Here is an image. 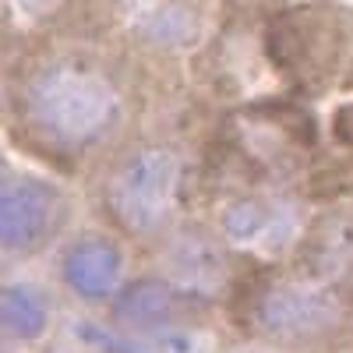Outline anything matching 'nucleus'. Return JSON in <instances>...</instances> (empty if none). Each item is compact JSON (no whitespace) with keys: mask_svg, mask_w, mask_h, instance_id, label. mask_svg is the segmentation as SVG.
<instances>
[{"mask_svg":"<svg viewBox=\"0 0 353 353\" xmlns=\"http://www.w3.org/2000/svg\"><path fill=\"white\" fill-rule=\"evenodd\" d=\"M25 110L43 138L64 149H81L99 141L117 124L121 96L103 71L78 61H61L28 81Z\"/></svg>","mask_w":353,"mask_h":353,"instance_id":"1","label":"nucleus"},{"mask_svg":"<svg viewBox=\"0 0 353 353\" xmlns=\"http://www.w3.org/2000/svg\"><path fill=\"white\" fill-rule=\"evenodd\" d=\"M254 325L279 343H321L339 336L350 321V304L332 283L311 276L265 283L251 301Z\"/></svg>","mask_w":353,"mask_h":353,"instance_id":"2","label":"nucleus"},{"mask_svg":"<svg viewBox=\"0 0 353 353\" xmlns=\"http://www.w3.org/2000/svg\"><path fill=\"white\" fill-rule=\"evenodd\" d=\"M176 198H181V159L156 145L124 159L106 188L113 219L138 237H152L173 219Z\"/></svg>","mask_w":353,"mask_h":353,"instance_id":"3","label":"nucleus"},{"mask_svg":"<svg viewBox=\"0 0 353 353\" xmlns=\"http://www.w3.org/2000/svg\"><path fill=\"white\" fill-rule=\"evenodd\" d=\"M343 11L297 8L283 11L269 21L265 53L283 74H325L343 50Z\"/></svg>","mask_w":353,"mask_h":353,"instance_id":"4","label":"nucleus"},{"mask_svg":"<svg viewBox=\"0 0 353 353\" xmlns=\"http://www.w3.org/2000/svg\"><path fill=\"white\" fill-rule=\"evenodd\" d=\"M61 219V191L43 181H8L0 188V251L39 248Z\"/></svg>","mask_w":353,"mask_h":353,"instance_id":"5","label":"nucleus"},{"mask_svg":"<svg viewBox=\"0 0 353 353\" xmlns=\"http://www.w3.org/2000/svg\"><path fill=\"white\" fill-rule=\"evenodd\" d=\"M163 265H166V283L173 290H181L184 297H212L219 293L230 279V261L226 251L216 244V237H209L205 230H181L176 237L166 244L163 251Z\"/></svg>","mask_w":353,"mask_h":353,"instance_id":"6","label":"nucleus"},{"mask_svg":"<svg viewBox=\"0 0 353 353\" xmlns=\"http://www.w3.org/2000/svg\"><path fill=\"white\" fill-rule=\"evenodd\" d=\"M188 301L191 297L173 290L166 279H138L117 297L113 314L124 325V332L152 336V343H163L166 336L184 329Z\"/></svg>","mask_w":353,"mask_h":353,"instance_id":"7","label":"nucleus"},{"mask_svg":"<svg viewBox=\"0 0 353 353\" xmlns=\"http://www.w3.org/2000/svg\"><path fill=\"white\" fill-rule=\"evenodd\" d=\"M64 283L85 301H106L121 286L124 276V254L106 237H78L61 261Z\"/></svg>","mask_w":353,"mask_h":353,"instance_id":"8","label":"nucleus"},{"mask_svg":"<svg viewBox=\"0 0 353 353\" xmlns=\"http://www.w3.org/2000/svg\"><path fill=\"white\" fill-rule=\"evenodd\" d=\"M304 276L321 283L353 279V216H321L301 244Z\"/></svg>","mask_w":353,"mask_h":353,"instance_id":"9","label":"nucleus"},{"mask_svg":"<svg viewBox=\"0 0 353 353\" xmlns=\"http://www.w3.org/2000/svg\"><path fill=\"white\" fill-rule=\"evenodd\" d=\"M50 325V304L36 286L0 283V336L32 343Z\"/></svg>","mask_w":353,"mask_h":353,"instance_id":"10","label":"nucleus"},{"mask_svg":"<svg viewBox=\"0 0 353 353\" xmlns=\"http://www.w3.org/2000/svg\"><path fill=\"white\" fill-rule=\"evenodd\" d=\"M286 219V209L265 198H237L223 212V233L237 244H269V237Z\"/></svg>","mask_w":353,"mask_h":353,"instance_id":"11","label":"nucleus"},{"mask_svg":"<svg viewBox=\"0 0 353 353\" xmlns=\"http://www.w3.org/2000/svg\"><path fill=\"white\" fill-rule=\"evenodd\" d=\"M141 36L152 46H191L201 36V14L191 0H166L163 8H156L149 18L141 21Z\"/></svg>","mask_w":353,"mask_h":353,"instance_id":"12","label":"nucleus"},{"mask_svg":"<svg viewBox=\"0 0 353 353\" xmlns=\"http://www.w3.org/2000/svg\"><path fill=\"white\" fill-rule=\"evenodd\" d=\"M332 128H336V138H339L343 145H353V103H346V106L336 110Z\"/></svg>","mask_w":353,"mask_h":353,"instance_id":"13","label":"nucleus"},{"mask_svg":"<svg viewBox=\"0 0 353 353\" xmlns=\"http://www.w3.org/2000/svg\"><path fill=\"white\" fill-rule=\"evenodd\" d=\"M18 4L28 11V14H43V11H50L57 0H18Z\"/></svg>","mask_w":353,"mask_h":353,"instance_id":"14","label":"nucleus"},{"mask_svg":"<svg viewBox=\"0 0 353 353\" xmlns=\"http://www.w3.org/2000/svg\"><path fill=\"white\" fill-rule=\"evenodd\" d=\"M11 181V176H8V163H4V156H0V188H4Z\"/></svg>","mask_w":353,"mask_h":353,"instance_id":"15","label":"nucleus"},{"mask_svg":"<svg viewBox=\"0 0 353 353\" xmlns=\"http://www.w3.org/2000/svg\"><path fill=\"white\" fill-rule=\"evenodd\" d=\"M237 353H272V350H237Z\"/></svg>","mask_w":353,"mask_h":353,"instance_id":"16","label":"nucleus"}]
</instances>
